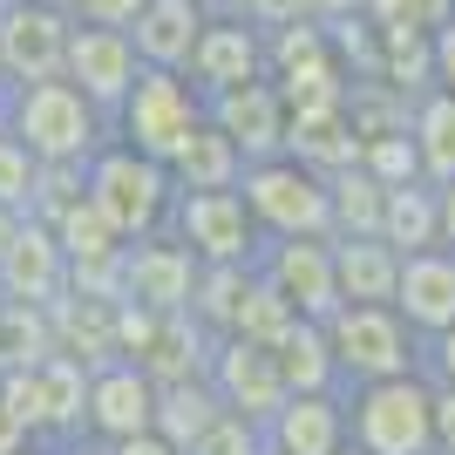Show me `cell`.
<instances>
[{
  "label": "cell",
  "mask_w": 455,
  "mask_h": 455,
  "mask_svg": "<svg viewBox=\"0 0 455 455\" xmlns=\"http://www.w3.org/2000/svg\"><path fill=\"white\" fill-rule=\"evenodd\" d=\"M143 76L130 35L123 28H68V55H61V82L89 102V109L116 116V102L130 95V82Z\"/></svg>",
  "instance_id": "cell-12"
},
{
  "label": "cell",
  "mask_w": 455,
  "mask_h": 455,
  "mask_svg": "<svg viewBox=\"0 0 455 455\" xmlns=\"http://www.w3.org/2000/svg\"><path fill=\"white\" fill-rule=\"evenodd\" d=\"M164 231L197 266H251L259 259V231H251L238 190H184V197H171Z\"/></svg>",
  "instance_id": "cell-8"
},
{
  "label": "cell",
  "mask_w": 455,
  "mask_h": 455,
  "mask_svg": "<svg viewBox=\"0 0 455 455\" xmlns=\"http://www.w3.org/2000/svg\"><path fill=\"white\" fill-rule=\"evenodd\" d=\"M0 306H7V299H0Z\"/></svg>",
  "instance_id": "cell-51"
},
{
  "label": "cell",
  "mask_w": 455,
  "mask_h": 455,
  "mask_svg": "<svg viewBox=\"0 0 455 455\" xmlns=\"http://www.w3.org/2000/svg\"><path fill=\"white\" fill-rule=\"evenodd\" d=\"M354 14L367 28H415V35H435L442 20L455 14V0H361Z\"/></svg>",
  "instance_id": "cell-33"
},
{
  "label": "cell",
  "mask_w": 455,
  "mask_h": 455,
  "mask_svg": "<svg viewBox=\"0 0 455 455\" xmlns=\"http://www.w3.org/2000/svg\"><path fill=\"white\" fill-rule=\"evenodd\" d=\"M428 442H435V455H455V387H435V401H428Z\"/></svg>",
  "instance_id": "cell-40"
},
{
  "label": "cell",
  "mask_w": 455,
  "mask_h": 455,
  "mask_svg": "<svg viewBox=\"0 0 455 455\" xmlns=\"http://www.w3.org/2000/svg\"><path fill=\"white\" fill-rule=\"evenodd\" d=\"M259 76H266V35L231 14H211L184 61V82L197 95H218V89H238V82H259Z\"/></svg>",
  "instance_id": "cell-17"
},
{
  "label": "cell",
  "mask_w": 455,
  "mask_h": 455,
  "mask_svg": "<svg viewBox=\"0 0 455 455\" xmlns=\"http://www.w3.org/2000/svg\"><path fill=\"white\" fill-rule=\"evenodd\" d=\"M238 171H245V156L231 150L211 123H197V130L164 156V177H171L177 197H184V190H238Z\"/></svg>",
  "instance_id": "cell-21"
},
{
  "label": "cell",
  "mask_w": 455,
  "mask_h": 455,
  "mask_svg": "<svg viewBox=\"0 0 455 455\" xmlns=\"http://www.w3.org/2000/svg\"><path fill=\"white\" fill-rule=\"evenodd\" d=\"M395 320L415 333V340H428V333H442V326L455 320V251H415V259H401L395 272Z\"/></svg>",
  "instance_id": "cell-18"
},
{
  "label": "cell",
  "mask_w": 455,
  "mask_h": 455,
  "mask_svg": "<svg viewBox=\"0 0 455 455\" xmlns=\"http://www.w3.org/2000/svg\"><path fill=\"white\" fill-rule=\"evenodd\" d=\"M266 354H272V367H279L285 395H326V387H340V380H333V361H326V333L313 320H299L279 347H266Z\"/></svg>",
  "instance_id": "cell-30"
},
{
  "label": "cell",
  "mask_w": 455,
  "mask_h": 455,
  "mask_svg": "<svg viewBox=\"0 0 455 455\" xmlns=\"http://www.w3.org/2000/svg\"><path fill=\"white\" fill-rule=\"evenodd\" d=\"M380 89H395L401 102H415V95L435 89V76H428V35H415V28H374V76Z\"/></svg>",
  "instance_id": "cell-26"
},
{
  "label": "cell",
  "mask_w": 455,
  "mask_h": 455,
  "mask_svg": "<svg viewBox=\"0 0 455 455\" xmlns=\"http://www.w3.org/2000/svg\"><path fill=\"white\" fill-rule=\"evenodd\" d=\"M218 415H225V408H218V395H211V380L197 374V380H171V387H156V415H150V428L171 442V449H190V442L204 435Z\"/></svg>",
  "instance_id": "cell-27"
},
{
  "label": "cell",
  "mask_w": 455,
  "mask_h": 455,
  "mask_svg": "<svg viewBox=\"0 0 455 455\" xmlns=\"http://www.w3.org/2000/svg\"><path fill=\"white\" fill-rule=\"evenodd\" d=\"M292 326H299V313H292V306H285L279 292L251 272V285H245V299L231 306V326H225V333H231V340H251V347H279Z\"/></svg>",
  "instance_id": "cell-31"
},
{
  "label": "cell",
  "mask_w": 455,
  "mask_h": 455,
  "mask_svg": "<svg viewBox=\"0 0 455 455\" xmlns=\"http://www.w3.org/2000/svg\"><path fill=\"white\" fill-rule=\"evenodd\" d=\"M0 401L14 408V421L28 428V442L41 449H76L82 442V401H89V367L68 354H41L28 367L0 374Z\"/></svg>",
  "instance_id": "cell-3"
},
{
  "label": "cell",
  "mask_w": 455,
  "mask_h": 455,
  "mask_svg": "<svg viewBox=\"0 0 455 455\" xmlns=\"http://www.w3.org/2000/svg\"><path fill=\"white\" fill-rule=\"evenodd\" d=\"M14 7H61V0H14Z\"/></svg>",
  "instance_id": "cell-48"
},
{
  "label": "cell",
  "mask_w": 455,
  "mask_h": 455,
  "mask_svg": "<svg viewBox=\"0 0 455 455\" xmlns=\"http://www.w3.org/2000/svg\"><path fill=\"white\" fill-rule=\"evenodd\" d=\"M320 333H326V361H333L340 387L415 374V361H421V340L395 320V306H333L320 320Z\"/></svg>",
  "instance_id": "cell-5"
},
{
  "label": "cell",
  "mask_w": 455,
  "mask_h": 455,
  "mask_svg": "<svg viewBox=\"0 0 455 455\" xmlns=\"http://www.w3.org/2000/svg\"><path fill=\"white\" fill-rule=\"evenodd\" d=\"M238 204H245L259 245L266 238H326V177H313L292 156H259L238 171Z\"/></svg>",
  "instance_id": "cell-6"
},
{
  "label": "cell",
  "mask_w": 455,
  "mask_h": 455,
  "mask_svg": "<svg viewBox=\"0 0 455 455\" xmlns=\"http://www.w3.org/2000/svg\"><path fill=\"white\" fill-rule=\"evenodd\" d=\"M374 225H380V184L361 164L333 171L326 177V238H374Z\"/></svg>",
  "instance_id": "cell-28"
},
{
  "label": "cell",
  "mask_w": 455,
  "mask_h": 455,
  "mask_svg": "<svg viewBox=\"0 0 455 455\" xmlns=\"http://www.w3.org/2000/svg\"><path fill=\"white\" fill-rule=\"evenodd\" d=\"M41 225L55 231V245H61L68 266H109L116 251H123V238L102 225V211H95L89 197H68V204H61L55 218H41Z\"/></svg>",
  "instance_id": "cell-29"
},
{
  "label": "cell",
  "mask_w": 455,
  "mask_h": 455,
  "mask_svg": "<svg viewBox=\"0 0 455 455\" xmlns=\"http://www.w3.org/2000/svg\"><path fill=\"white\" fill-rule=\"evenodd\" d=\"M35 177H41V164L20 150L7 130H0V211L28 218V204H35Z\"/></svg>",
  "instance_id": "cell-34"
},
{
  "label": "cell",
  "mask_w": 455,
  "mask_h": 455,
  "mask_svg": "<svg viewBox=\"0 0 455 455\" xmlns=\"http://www.w3.org/2000/svg\"><path fill=\"white\" fill-rule=\"evenodd\" d=\"M204 123L225 136V143L245 156V164L279 156V143H285V102H279V89H272L266 76H259V82H238V89L204 95Z\"/></svg>",
  "instance_id": "cell-15"
},
{
  "label": "cell",
  "mask_w": 455,
  "mask_h": 455,
  "mask_svg": "<svg viewBox=\"0 0 455 455\" xmlns=\"http://www.w3.org/2000/svg\"><path fill=\"white\" fill-rule=\"evenodd\" d=\"M143 0H61V14L76 28H130Z\"/></svg>",
  "instance_id": "cell-38"
},
{
  "label": "cell",
  "mask_w": 455,
  "mask_h": 455,
  "mask_svg": "<svg viewBox=\"0 0 455 455\" xmlns=\"http://www.w3.org/2000/svg\"><path fill=\"white\" fill-rule=\"evenodd\" d=\"M82 197L102 211V225H109L123 245H136V238L164 231L177 190H171V177H164V164L136 156L130 143H116V136H109V143L82 164Z\"/></svg>",
  "instance_id": "cell-2"
},
{
  "label": "cell",
  "mask_w": 455,
  "mask_h": 455,
  "mask_svg": "<svg viewBox=\"0 0 455 455\" xmlns=\"http://www.w3.org/2000/svg\"><path fill=\"white\" fill-rule=\"evenodd\" d=\"M0 130L35 164H89L109 143V116L89 109L68 82H28V89H0Z\"/></svg>",
  "instance_id": "cell-1"
},
{
  "label": "cell",
  "mask_w": 455,
  "mask_h": 455,
  "mask_svg": "<svg viewBox=\"0 0 455 455\" xmlns=\"http://www.w3.org/2000/svg\"><path fill=\"white\" fill-rule=\"evenodd\" d=\"M374 238L395 259H415V251H442L435 245V184H395V190H380V225Z\"/></svg>",
  "instance_id": "cell-23"
},
{
  "label": "cell",
  "mask_w": 455,
  "mask_h": 455,
  "mask_svg": "<svg viewBox=\"0 0 455 455\" xmlns=\"http://www.w3.org/2000/svg\"><path fill=\"white\" fill-rule=\"evenodd\" d=\"M435 245L455 251V177H449V184H435Z\"/></svg>",
  "instance_id": "cell-41"
},
{
  "label": "cell",
  "mask_w": 455,
  "mask_h": 455,
  "mask_svg": "<svg viewBox=\"0 0 455 455\" xmlns=\"http://www.w3.org/2000/svg\"><path fill=\"white\" fill-rule=\"evenodd\" d=\"M61 455H102V449H95V442H76V449H61Z\"/></svg>",
  "instance_id": "cell-46"
},
{
  "label": "cell",
  "mask_w": 455,
  "mask_h": 455,
  "mask_svg": "<svg viewBox=\"0 0 455 455\" xmlns=\"http://www.w3.org/2000/svg\"><path fill=\"white\" fill-rule=\"evenodd\" d=\"M299 7H306V20H320V28H326V20H347L361 0H299Z\"/></svg>",
  "instance_id": "cell-43"
},
{
  "label": "cell",
  "mask_w": 455,
  "mask_h": 455,
  "mask_svg": "<svg viewBox=\"0 0 455 455\" xmlns=\"http://www.w3.org/2000/svg\"><path fill=\"white\" fill-rule=\"evenodd\" d=\"M428 401H435V387L421 374L340 387L347 442L367 449V455H435V442H428Z\"/></svg>",
  "instance_id": "cell-4"
},
{
  "label": "cell",
  "mask_w": 455,
  "mask_h": 455,
  "mask_svg": "<svg viewBox=\"0 0 455 455\" xmlns=\"http://www.w3.org/2000/svg\"><path fill=\"white\" fill-rule=\"evenodd\" d=\"M401 259L380 238H333V292L340 306H387Z\"/></svg>",
  "instance_id": "cell-22"
},
{
  "label": "cell",
  "mask_w": 455,
  "mask_h": 455,
  "mask_svg": "<svg viewBox=\"0 0 455 455\" xmlns=\"http://www.w3.org/2000/svg\"><path fill=\"white\" fill-rule=\"evenodd\" d=\"M14 455H55V449H41V442H28V449H14Z\"/></svg>",
  "instance_id": "cell-47"
},
{
  "label": "cell",
  "mask_w": 455,
  "mask_h": 455,
  "mask_svg": "<svg viewBox=\"0 0 455 455\" xmlns=\"http://www.w3.org/2000/svg\"><path fill=\"white\" fill-rule=\"evenodd\" d=\"M14 225H20L14 211H0V251H7V238H14Z\"/></svg>",
  "instance_id": "cell-45"
},
{
  "label": "cell",
  "mask_w": 455,
  "mask_h": 455,
  "mask_svg": "<svg viewBox=\"0 0 455 455\" xmlns=\"http://www.w3.org/2000/svg\"><path fill=\"white\" fill-rule=\"evenodd\" d=\"M197 7H204V14H218V7H225V0H197Z\"/></svg>",
  "instance_id": "cell-50"
},
{
  "label": "cell",
  "mask_w": 455,
  "mask_h": 455,
  "mask_svg": "<svg viewBox=\"0 0 455 455\" xmlns=\"http://www.w3.org/2000/svg\"><path fill=\"white\" fill-rule=\"evenodd\" d=\"M68 28L76 20L61 14V7H14V0H0V89L61 82Z\"/></svg>",
  "instance_id": "cell-10"
},
{
  "label": "cell",
  "mask_w": 455,
  "mask_h": 455,
  "mask_svg": "<svg viewBox=\"0 0 455 455\" xmlns=\"http://www.w3.org/2000/svg\"><path fill=\"white\" fill-rule=\"evenodd\" d=\"M415 374L428 380V387H455V320L442 326V333H428V340H421Z\"/></svg>",
  "instance_id": "cell-37"
},
{
  "label": "cell",
  "mask_w": 455,
  "mask_h": 455,
  "mask_svg": "<svg viewBox=\"0 0 455 455\" xmlns=\"http://www.w3.org/2000/svg\"><path fill=\"white\" fill-rule=\"evenodd\" d=\"M259 435H266V455H333L347 442L340 387H326V395H285L259 421Z\"/></svg>",
  "instance_id": "cell-19"
},
{
  "label": "cell",
  "mask_w": 455,
  "mask_h": 455,
  "mask_svg": "<svg viewBox=\"0 0 455 455\" xmlns=\"http://www.w3.org/2000/svg\"><path fill=\"white\" fill-rule=\"evenodd\" d=\"M102 455H184V449H171L156 428H143V435H130V442H109Z\"/></svg>",
  "instance_id": "cell-42"
},
{
  "label": "cell",
  "mask_w": 455,
  "mask_h": 455,
  "mask_svg": "<svg viewBox=\"0 0 455 455\" xmlns=\"http://www.w3.org/2000/svg\"><path fill=\"white\" fill-rule=\"evenodd\" d=\"M354 164H361V171L374 177L380 190H395V184H415V177H421V164H415V143H408V130H395V136H367Z\"/></svg>",
  "instance_id": "cell-32"
},
{
  "label": "cell",
  "mask_w": 455,
  "mask_h": 455,
  "mask_svg": "<svg viewBox=\"0 0 455 455\" xmlns=\"http://www.w3.org/2000/svg\"><path fill=\"white\" fill-rule=\"evenodd\" d=\"M428 76H435V89L455 95V14L428 35Z\"/></svg>",
  "instance_id": "cell-39"
},
{
  "label": "cell",
  "mask_w": 455,
  "mask_h": 455,
  "mask_svg": "<svg viewBox=\"0 0 455 455\" xmlns=\"http://www.w3.org/2000/svg\"><path fill=\"white\" fill-rule=\"evenodd\" d=\"M190 285H197V259L171 231H150V238L123 245V306H136V313H184Z\"/></svg>",
  "instance_id": "cell-14"
},
{
  "label": "cell",
  "mask_w": 455,
  "mask_h": 455,
  "mask_svg": "<svg viewBox=\"0 0 455 455\" xmlns=\"http://www.w3.org/2000/svg\"><path fill=\"white\" fill-rule=\"evenodd\" d=\"M218 14H231V20H245V28H285V20H306V7L299 0H225Z\"/></svg>",
  "instance_id": "cell-36"
},
{
  "label": "cell",
  "mask_w": 455,
  "mask_h": 455,
  "mask_svg": "<svg viewBox=\"0 0 455 455\" xmlns=\"http://www.w3.org/2000/svg\"><path fill=\"white\" fill-rule=\"evenodd\" d=\"M184 455H266V435H259V421H238V415H218L204 435L190 442Z\"/></svg>",
  "instance_id": "cell-35"
},
{
  "label": "cell",
  "mask_w": 455,
  "mask_h": 455,
  "mask_svg": "<svg viewBox=\"0 0 455 455\" xmlns=\"http://www.w3.org/2000/svg\"><path fill=\"white\" fill-rule=\"evenodd\" d=\"M333 455H367V449H354V442H340V449H333Z\"/></svg>",
  "instance_id": "cell-49"
},
{
  "label": "cell",
  "mask_w": 455,
  "mask_h": 455,
  "mask_svg": "<svg viewBox=\"0 0 455 455\" xmlns=\"http://www.w3.org/2000/svg\"><path fill=\"white\" fill-rule=\"evenodd\" d=\"M14 449H28V428L14 421V408L0 401V455H14Z\"/></svg>",
  "instance_id": "cell-44"
},
{
  "label": "cell",
  "mask_w": 455,
  "mask_h": 455,
  "mask_svg": "<svg viewBox=\"0 0 455 455\" xmlns=\"http://www.w3.org/2000/svg\"><path fill=\"white\" fill-rule=\"evenodd\" d=\"M204 123V95L190 89L184 76H164V68H143V76L130 82V95L116 102L109 116V136L116 143H130L136 156H150V164H164V156L184 143L190 130Z\"/></svg>",
  "instance_id": "cell-7"
},
{
  "label": "cell",
  "mask_w": 455,
  "mask_h": 455,
  "mask_svg": "<svg viewBox=\"0 0 455 455\" xmlns=\"http://www.w3.org/2000/svg\"><path fill=\"white\" fill-rule=\"evenodd\" d=\"M204 380H211V395H218V408L238 415V421H266L285 401V380H279V367H272V354L251 347V340H231V333L211 340Z\"/></svg>",
  "instance_id": "cell-13"
},
{
  "label": "cell",
  "mask_w": 455,
  "mask_h": 455,
  "mask_svg": "<svg viewBox=\"0 0 455 455\" xmlns=\"http://www.w3.org/2000/svg\"><path fill=\"white\" fill-rule=\"evenodd\" d=\"M279 156H292V164H306L313 177H333L347 171L354 156H361V143H354V130H347L340 109H320V116H285V143Z\"/></svg>",
  "instance_id": "cell-24"
},
{
  "label": "cell",
  "mask_w": 455,
  "mask_h": 455,
  "mask_svg": "<svg viewBox=\"0 0 455 455\" xmlns=\"http://www.w3.org/2000/svg\"><path fill=\"white\" fill-rule=\"evenodd\" d=\"M156 415V380L130 361H102L89 367V401H82V442L109 449V442L143 435Z\"/></svg>",
  "instance_id": "cell-11"
},
{
  "label": "cell",
  "mask_w": 455,
  "mask_h": 455,
  "mask_svg": "<svg viewBox=\"0 0 455 455\" xmlns=\"http://www.w3.org/2000/svg\"><path fill=\"white\" fill-rule=\"evenodd\" d=\"M204 20L211 14L197 7V0H143L123 35H130V48H136L143 68L184 76V61H190V48H197V35H204Z\"/></svg>",
  "instance_id": "cell-20"
},
{
  "label": "cell",
  "mask_w": 455,
  "mask_h": 455,
  "mask_svg": "<svg viewBox=\"0 0 455 455\" xmlns=\"http://www.w3.org/2000/svg\"><path fill=\"white\" fill-rule=\"evenodd\" d=\"M61 285H68V259H61L55 231L41 225V218H20L7 251H0V299L48 313V306L61 299Z\"/></svg>",
  "instance_id": "cell-16"
},
{
  "label": "cell",
  "mask_w": 455,
  "mask_h": 455,
  "mask_svg": "<svg viewBox=\"0 0 455 455\" xmlns=\"http://www.w3.org/2000/svg\"><path fill=\"white\" fill-rule=\"evenodd\" d=\"M408 143H415L421 184H449L455 177V95L428 89L408 102Z\"/></svg>",
  "instance_id": "cell-25"
},
{
  "label": "cell",
  "mask_w": 455,
  "mask_h": 455,
  "mask_svg": "<svg viewBox=\"0 0 455 455\" xmlns=\"http://www.w3.org/2000/svg\"><path fill=\"white\" fill-rule=\"evenodd\" d=\"M251 272L313 326L340 306V292H333V238H266Z\"/></svg>",
  "instance_id": "cell-9"
}]
</instances>
